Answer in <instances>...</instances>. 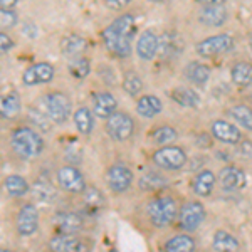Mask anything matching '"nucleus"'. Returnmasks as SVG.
Segmentation results:
<instances>
[{
	"instance_id": "obj_11",
	"label": "nucleus",
	"mask_w": 252,
	"mask_h": 252,
	"mask_svg": "<svg viewBox=\"0 0 252 252\" xmlns=\"http://www.w3.org/2000/svg\"><path fill=\"white\" fill-rule=\"evenodd\" d=\"M106 184L115 193H125L133 185V172L123 163H115L106 170Z\"/></svg>"
},
{
	"instance_id": "obj_16",
	"label": "nucleus",
	"mask_w": 252,
	"mask_h": 252,
	"mask_svg": "<svg viewBox=\"0 0 252 252\" xmlns=\"http://www.w3.org/2000/svg\"><path fill=\"white\" fill-rule=\"evenodd\" d=\"M184 49V39L177 32H163L158 37V56L165 61L177 59Z\"/></svg>"
},
{
	"instance_id": "obj_36",
	"label": "nucleus",
	"mask_w": 252,
	"mask_h": 252,
	"mask_svg": "<svg viewBox=\"0 0 252 252\" xmlns=\"http://www.w3.org/2000/svg\"><path fill=\"white\" fill-rule=\"evenodd\" d=\"M123 89L126 93H128L129 96H136L141 93V89H143V81H141L140 76L136 74L135 71H128L125 72L123 76Z\"/></svg>"
},
{
	"instance_id": "obj_1",
	"label": "nucleus",
	"mask_w": 252,
	"mask_h": 252,
	"mask_svg": "<svg viewBox=\"0 0 252 252\" xmlns=\"http://www.w3.org/2000/svg\"><path fill=\"white\" fill-rule=\"evenodd\" d=\"M136 32V22L133 14H123L111 22L103 32L104 46L116 58L131 56V40Z\"/></svg>"
},
{
	"instance_id": "obj_38",
	"label": "nucleus",
	"mask_w": 252,
	"mask_h": 252,
	"mask_svg": "<svg viewBox=\"0 0 252 252\" xmlns=\"http://www.w3.org/2000/svg\"><path fill=\"white\" fill-rule=\"evenodd\" d=\"M27 116H29V121L32 125H35L39 129H42V131H49V129L52 128V121L51 118H49L46 113L42 111V109L39 108H31L29 113H27Z\"/></svg>"
},
{
	"instance_id": "obj_43",
	"label": "nucleus",
	"mask_w": 252,
	"mask_h": 252,
	"mask_svg": "<svg viewBox=\"0 0 252 252\" xmlns=\"http://www.w3.org/2000/svg\"><path fill=\"white\" fill-rule=\"evenodd\" d=\"M15 5H17V2H15V0H0V9L14 10Z\"/></svg>"
},
{
	"instance_id": "obj_2",
	"label": "nucleus",
	"mask_w": 252,
	"mask_h": 252,
	"mask_svg": "<svg viewBox=\"0 0 252 252\" xmlns=\"http://www.w3.org/2000/svg\"><path fill=\"white\" fill-rule=\"evenodd\" d=\"M178 210H180V205L177 198L173 195L161 193L148 202L146 217L155 229H165L178 219Z\"/></svg>"
},
{
	"instance_id": "obj_12",
	"label": "nucleus",
	"mask_w": 252,
	"mask_h": 252,
	"mask_svg": "<svg viewBox=\"0 0 252 252\" xmlns=\"http://www.w3.org/2000/svg\"><path fill=\"white\" fill-rule=\"evenodd\" d=\"M84 217L74 210H59L54 215V229L56 234L64 235H78L84 229Z\"/></svg>"
},
{
	"instance_id": "obj_8",
	"label": "nucleus",
	"mask_w": 252,
	"mask_h": 252,
	"mask_svg": "<svg viewBox=\"0 0 252 252\" xmlns=\"http://www.w3.org/2000/svg\"><path fill=\"white\" fill-rule=\"evenodd\" d=\"M56 178H58V185L61 187V190H64L67 193L81 195L88 189L84 175L81 173L78 166H72V165L61 166L58 173H56Z\"/></svg>"
},
{
	"instance_id": "obj_17",
	"label": "nucleus",
	"mask_w": 252,
	"mask_h": 252,
	"mask_svg": "<svg viewBox=\"0 0 252 252\" xmlns=\"http://www.w3.org/2000/svg\"><path fill=\"white\" fill-rule=\"evenodd\" d=\"M210 131H212V136L215 140L222 141V143L235 145V143H241L242 141V133L239 131L237 126L232 123H227V121H223V120L212 121Z\"/></svg>"
},
{
	"instance_id": "obj_28",
	"label": "nucleus",
	"mask_w": 252,
	"mask_h": 252,
	"mask_svg": "<svg viewBox=\"0 0 252 252\" xmlns=\"http://www.w3.org/2000/svg\"><path fill=\"white\" fill-rule=\"evenodd\" d=\"M31 192L35 197V200L42 202V204H51V202L56 200V197H58L56 187L49 180H46V178H37V180L32 184Z\"/></svg>"
},
{
	"instance_id": "obj_37",
	"label": "nucleus",
	"mask_w": 252,
	"mask_h": 252,
	"mask_svg": "<svg viewBox=\"0 0 252 252\" xmlns=\"http://www.w3.org/2000/svg\"><path fill=\"white\" fill-rule=\"evenodd\" d=\"M152 136H153V141H155V143L168 146L170 143H173V141L178 138V133H177V129L172 128V126H160V128H157L155 131L152 133Z\"/></svg>"
},
{
	"instance_id": "obj_19",
	"label": "nucleus",
	"mask_w": 252,
	"mask_h": 252,
	"mask_svg": "<svg viewBox=\"0 0 252 252\" xmlns=\"http://www.w3.org/2000/svg\"><path fill=\"white\" fill-rule=\"evenodd\" d=\"M20 109H22V101L15 89L7 88L0 91V118L12 120V118L19 116Z\"/></svg>"
},
{
	"instance_id": "obj_30",
	"label": "nucleus",
	"mask_w": 252,
	"mask_h": 252,
	"mask_svg": "<svg viewBox=\"0 0 252 252\" xmlns=\"http://www.w3.org/2000/svg\"><path fill=\"white\" fill-rule=\"evenodd\" d=\"M161 109H163V104H161V101L153 94L141 96L136 103V111L143 118H155L157 115H160Z\"/></svg>"
},
{
	"instance_id": "obj_26",
	"label": "nucleus",
	"mask_w": 252,
	"mask_h": 252,
	"mask_svg": "<svg viewBox=\"0 0 252 252\" xmlns=\"http://www.w3.org/2000/svg\"><path fill=\"white\" fill-rule=\"evenodd\" d=\"M212 247L217 252H239L241 249V242L239 239L227 230H215L212 237Z\"/></svg>"
},
{
	"instance_id": "obj_21",
	"label": "nucleus",
	"mask_w": 252,
	"mask_h": 252,
	"mask_svg": "<svg viewBox=\"0 0 252 252\" xmlns=\"http://www.w3.org/2000/svg\"><path fill=\"white\" fill-rule=\"evenodd\" d=\"M118 111V99L111 93L108 91H101L96 93L93 97V113L99 118H108L111 115H115Z\"/></svg>"
},
{
	"instance_id": "obj_18",
	"label": "nucleus",
	"mask_w": 252,
	"mask_h": 252,
	"mask_svg": "<svg viewBox=\"0 0 252 252\" xmlns=\"http://www.w3.org/2000/svg\"><path fill=\"white\" fill-rule=\"evenodd\" d=\"M217 178H219V184H220V187L225 192H235V190L244 189V185H246V173L239 166L234 165L222 168Z\"/></svg>"
},
{
	"instance_id": "obj_5",
	"label": "nucleus",
	"mask_w": 252,
	"mask_h": 252,
	"mask_svg": "<svg viewBox=\"0 0 252 252\" xmlns=\"http://www.w3.org/2000/svg\"><path fill=\"white\" fill-rule=\"evenodd\" d=\"M207 217V210L202 202L198 200H185L178 210V225L187 234H192L204 223Z\"/></svg>"
},
{
	"instance_id": "obj_4",
	"label": "nucleus",
	"mask_w": 252,
	"mask_h": 252,
	"mask_svg": "<svg viewBox=\"0 0 252 252\" xmlns=\"http://www.w3.org/2000/svg\"><path fill=\"white\" fill-rule=\"evenodd\" d=\"M42 111L51 118L52 123L56 125H64L71 116L72 104L67 94H64L63 91H47L42 96Z\"/></svg>"
},
{
	"instance_id": "obj_6",
	"label": "nucleus",
	"mask_w": 252,
	"mask_h": 252,
	"mask_svg": "<svg viewBox=\"0 0 252 252\" xmlns=\"http://www.w3.org/2000/svg\"><path fill=\"white\" fill-rule=\"evenodd\" d=\"M153 163L158 168L168 170V172H177V170H182L187 165V153L180 146H163V148H158L153 153Z\"/></svg>"
},
{
	"instance_id": "obj_27",
	"label": "nucleus",
	"mask_w": 252,
	"mask_h": 252,
	"mask_svg": "<svg viewBox=\"0 0 252 252\" xmlns=\"http://www.w3.org/2000/svg\"><path fill=\"white\" fill-rule=\"evenodd\" d=\"M72 121H74L76 129L84 136L91 135L93 129H94V113H93V109L86 106L76 109L74 115H72Z\"/></svg>"
},
{
	"instance_id": "obj_31",
	"label": "nucleus",
	"mask_w": 252,
	"mask_h": 252,
	"mask_svg": "<svg viewBox=\"0 0 252 252\" xmlns=\"http://www.w3.org/2000/svg\"><path fill=\"white\" fill-rule=\"evenodd\" d=\"M230 78L232 83L237 88H247L252 84V64L241 61V63H235L230 71Z\"/></svg>"
},
{
	"instance_id": "obj_20",
	"label": "nucleus",
	"mask_w": 252,
	"mask_h": 252,
	"mask_svg": "<svg viewBox=\"0 0 252 252\" xmlns=\"http://www.w3.org/2000/svg\"><path fill=\"white\" fill-rule=\"evenodd\" d=\"M215 180H217V177L214 175L212 170H200V172L195 173V177L190 182V189L198 197H210L214 192Z\"/></svg>"
},
{
	"instance_id": "obj_34",
	"label": "nucleus",
	"mask_w": 252,
	"mask_h": 252,
	"mask_svg": "<svg viewBox=\"0 0 252 252\" xmlns=\"http://www.w3.org/2000/svg\"><path fill=\"white\" fill-rule=\"evenodd\" d=\"M185 78L189 79L190 83L197 84V86H204L210 78V67L202 63L193 61V63H190L189 66L185 67Z\"/></svg>"
},
{
	"instance_id": "obj_35",
	"label": "nucleus",
	"mask_w": 252,
	"mask_h": 252,
	"mask_svg": "<svg viewBox=\"0 0 252 252\" xmlns=\"http://www.w3.org/2000/svg\"><path fill=\"white\" fill-rule=\"evenodd\" d=\"M229 115L234 121H237L242 128L252 131V109L247 104H235L229 109Z\"/></svg>"
},
{
	"instance_id": "obj_41",
	"label": "nucleus",
	"mask_w": 252,
	"mask_h": 252,
	"mask_svg": "<svg viewBox=\"0 0 252 252\" xmlns=\"http://www.w3.org/2000/svg\"><path fill=\"white\" fill-rule=\"evenodd\" d=\"M12 47H14V39L5 32H0V56L9 52Z\"/></svg>"
},
{
	"instance_id": "obj_32",
	"label": "nucleus",
	"mask_w": 252,
	"mask_h": 252,
	"mask_svg": "<svg viewBox=\"0 0 252 252\" xmlns=\"http://www.w3.org/2000/svg\"><path fill=\"white\" fill-rule=\"evenodd\" d=\"M140 190L143 192H158V190H163L168 187V182L163 175L157 173V172H145L143 175L140 177Z\"/></svg>"
},
{
	"instance_id": "obj_14",
	"label": "nucleus",
	"mask_w": 252,
	"mask_h": 252,
	"mask_svg": "<svg viewBox=\"0 0 252 252\" xmlns=\"http://www.w3.org/2000/svg\"><path fill=\"white\" fill-rule=\"evenodd\" d=\"M54 66L49 63L32 64L24 71L22 83L26 86H37V84H47L54 79Z\"/></svg>"
},
{
	"instance_id": "obj_29",
	"label": "nucleus",
	"mask_w": 252,
	"mask_h": 252,
	"mask_svg": "<svg viewBox=\"0 0 252 252\" xmlns=\"http://www.w3.org/2000/svg\"><path fill=\"white\" fill-rule=\"evenodd\" d=\"M3 190H5L9 197L19 198V197H24L27 192H31V185L24 177L14 173V175H7V177L3 178Z\"/></svg>"
},
{
	"instance_id": "obj_13",
	"label": "nucleus",
	"mask_w": 252,
	"mask_h": 252,
	"mask_svg": "<svg viewBox=\"0 0 252 252\" xmlns=\"http://www.w3.org/2000/svg\"><path fill=\"white\" fill-rule=\"evenodd\" d=\"M15 229L22 237H31L39 230V210L34 204H24L15 217Z\"/></svg>"
},
{
	"instance_id": "obj_33",
	"label": "nucleus",
	"mask_w": 252,
	"mask_h": 252,
	"mask_svg": "<svg viewBox=\"0 0 252 252\" xmlns=\"http://www.w3.org/2000/svg\"><path fill=\"white\" fill-rule=\"evenodd\" d=\"M170 97L178 103L180 106L184 108H197L200 104V97H198L197 93L190 88L180 86V88H175L172 93H170Z\"/></svg>"
},
{
	"instance_id": "obj_3",
	"label": "nucleus",
	"mask_w": 252,
	"mask_h": 252,
	"mask_svg": "<svg viewBox=\"0 0 252 252\" xmlns=\"http://www.w3.org/2000/svg\"><path fill=\"white\" fill-rule=\"evenodd\" d=\"M10 146L20 158L32 160L44 152V140L31 126H17L10 133Z\"/></svg>"
},
{
	"instance_id": "obj_25",
	"label": "nucleus",
	"mask_w": 252,
	"mask_h": 252,
	"mask_svg": "<svg viewBox=\"0 0 252 252\" xmlns=\"http://www.w3.org/2000/svg\"><path fill=\"white\" fill-rule=\"evenodd\" d=\"M136 52L140 56V59L150 61L157 56L158 52V35L153 31H145L140 35L136 42Z\"/></svg>"
},
{
	"instance_id": "obj_44",
	"label": "nucleus",
	"mask_w": 252,
	"mask_h": 252,
	"mask_svg": "<svg viewBox=\"0 0 252 252\" xmlns=\"http://www.w3.org/2000/svg\"><path fill=\"white\" fill-rule=\"evenodd\" d=\"M0 252H14V251H10V249H0Z\"/></svg>"
},
{
	"instance_id": "obj_24",
	"label": "nucleus",
	"mask_w": 252,
	"mask_h": 252,
	"mask_svg": "<svg viewBox=\"0 0 252 252\" xmlns=\"http://www.w3.org/2000/svg\"><path fill=\"white\" fill-rule=\"evenodd\" d=\"M81 197H83V207L88 215L99 214L106 207V197H104V193L97 187H88L81 193Z\"/></svg>"
},
{
	"instance_id": "obj_39",
	"label": "nucleus",
	"mask_w": 252,
	"mask_h": 252,
	"mask_svg": "<svg viewBox=\"0 0 252 252\" xmlns=\"http://www.w3.org/2000/svg\"><path fill=\"white\" fill-rule=\"evenodd\" d=\"M69 71L74 78L78 79H84L86 76L91 72V63L86 59V58H79V59H74L69 66Z\"/></svg>"
},
{
	"instance_id": "obj_23",
	"label": "nucleus",
	"mask_w": 252,
	"mask_h": 252,
	"mask_svg": "<svg viewBox=\"0 0 252 252\" xmlns=\"http://www.w3.org/2000/svg\"><path fill=\"white\" fill-rule=\"evenodd\" d=\"M88 49V40L81 37L78 34H67L66 37L61 40V52L66 56L67 59H79Z\"/></svg>"
},
{
	"instance_id": "obj_15",
	"label": "nucleus",
	"mask_w": 252,
	"mask_h": 252,
	"mask_svg": "<svg viewBox=\"0 0 252 252\" xmlns=\"http://www.w3.org/2000/svg\"><path fill=\"white\" fill-rule=\"evenodd\" d=\"M198 20L209 27H219L227 20V7L222 0L204 2V7L198 12Z\"/></svg>"
},
{
	"instance_id": "obj_42",
	"label": "nucleus",
	"mask_w": 252,
	"mask_h": 252,
	"mask_svg": "<svg viewBox=\"0 0 252 252\" xmlns=\"http://www.w3.org/2000/svg\"><path fill=\"white\" fill-rule=\"evenodd\" d=\"M106 7H109V9H115V10H121L123 7L128 5V0H108Z\"/></svg>"
},
{
	"instance_id": "obj_45",
	"label": "nucleus",
	"mask_w": 252,
	"mask_h": 252,
	"mask_svg": "<svg viewBox=\"0 0 252 252\" xmlns=\"http://www.w3.org/2000/svg\"><path fill=\"white\" fill-rule=\"evenodd\" d=\"M251 46H252V40H251Z\"/></svg>"
},
{
	"instance_id": "obj_9",
	"label": "nucleus",
	"mask_w": 252,
	"mask_h": 252,
	"mask_svg": "<svg viewBox=\"0 0 252 252\" xmlns=\"http://www.w3.org/2000/svg\"><path fill=\"white\" fill-rule=\"evenodd\" d=\"M49 252H91L93 244L79 235L56 234L47 242Z\"/></svg>"
},
{
	"instance_id": "obj_22",
	"label": "nucleus",
	"mask_w": 252,
	"mask_h": 252,
	"mask_svg": "<svg viewBox=\"0 0 252 252\" xmlns=\"http://www.w3.org/2000/svg\"><path fill=\"white\" fill-rule=\"evenodd\" d=\"M197 239L192 234H177L161 244V252H195Z\"/></svg>"
},
{
	"instance_id": "obj_7",
	"label": "nucleus",
	"mask_w": 252,
	"mask_h": 252,
	"mask_svg": "<svg viewBox=\"0 0 252 252\" xmlns=\"http://www.w3.org/2000/svg\"><path fill=\"white\" fill-rule=\"evenodd\" d=\"M106 133L115 141H128L135 135V120L125 111H116L106 120Z\"/></svg>"
},
{
	"instance_id": "obj_40",
	"label": "nucleus",
	"mask_w": 252,
	"mask_h": 252,
	"mask_svg": "<svg viewBox=\"0 0 252 252\" xmlns=\"http://www.w3.org/2000/svg\"><path fill=\"white\" fill-rule=\"evenodd\" d=\"M17 12L15 10H7V9H0V32L9 31L12 27H15L17 24Z\"/></svg>"
},
{
	"instance_id": "obj_10",
	"label": "nucleus",
	"mask_w": 252,
	"mask_h": 252,
	"mask_svg": "<svg viewBox=\"0 0 252 252\" xmlns=\"http://www.w3.org/2000/svg\"><path fill=\"white\" fill-rule=\"evenodd\" d=\"M234 47V39L230 37L229 34H217V35H212V37H207L204 39L202 42L197 44L195 51H197L198 56L202 58H217L220 54H225L229 52L230 49Z\"/></svg>"
}]
</instances>
